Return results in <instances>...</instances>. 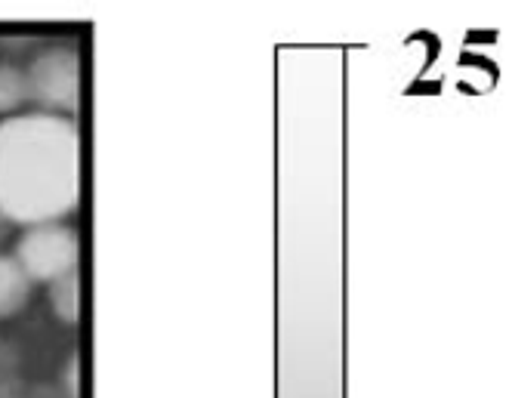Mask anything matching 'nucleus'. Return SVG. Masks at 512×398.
Instances as JSON below:
<instances>
[{"label": "nucleus", "mask_w": 512, "mask_h": 398, "mask_svg": "<svg viewBox=\"0 0 512 398\" xmlns=\"http://www.w3.org/2000/svg\"><path fill=\"white\" fill-rule=\"evenodd\" d=\"M81 201V133L44 112L0 121V216L25 229L59 223Z\"/></svg>", "instance_id": "f257e3e1"}, {"label": "nucleus", "mask_w": 512, "mask_h": 398, "mask_svg": "<svg viewBox=\"0 0 512 398\" xmlns=\"http://www.w3.org/2000/svg\"><path fill=\"white\" fill-rule=\"evenodd\" d=\"M28 78V99L41 105L44 115L68 118L81 108V56L68 47H53L41 53L25 71Z\"/></svg>", "instance_id": "f03ea898"}, {"label": "nucleus", "mask_w": 512, "mask_h": 398, "mask_svg": "<svg viewBox=\"0 0 512 398\" xmlns=\"http://www.w3.org/2000/svg\"><path fill=\"white\" fill-rule=\"evenodd\" d=\"M19 269L25 272L28 281H44L53 284L71 272H78L81 263V241L78 235L59 226V223H44V226H31L16 244V257Z\"/></svg>", "instance_id": "7ed1b4c3"}, {"label": "nucleus", "mask_w": 512, "mask_h": 398, "mask_svg": "<svg viewBox=\"0 0 512 398\" xmlns=\"http://www.w3.org/2000/svg\"><path fill=\"white\" fill-rule=\"evenodd\" d=\"M28 278L13 257H0V318L22 309L28 297Z\"/></svg>", "instance_id": "20e7f679"}, {"label": "nucleus", "mask_w": 512, "mask_h": 398, "mask_svg": "<svg viewBox=\"0 0 512 398\" xmlns=\"http://www.w3.org/2000/svg\"><path fill=\"white\" fill-rule=\"evenodd\" d=\"M50 309L65 324H75L81 318V275L78 272H71L50 284Z\"/></svg>", "instance_id": "39448f33"}, {"label": "nucleus", "mask_w": 512, "mask_h": 398, "mask_svg": "<svg viewBox=\"0 0 512 398\" xmlns=\"http://www.w3.org/2000/svg\"><path fill=\"white\" fill-rule=\"evenodd\" d=\"M28 102V78L25 71L13 68V65H0V115L19 112V108Z\"/></svg>", "instance_id": "423d86ee"}, {"label": "nucleus", "mask_w": 512, "mask_h": 398, "mask_svg": "<svg viewBox=\"0 0 512 398\" xmlns=\"http://www.w3.org/2000/svg\"><path fill=\"white\" fill-rule=\"evenodd\" d=\"M78 374H81V368H78V361H71V368H68V389H71V395H78Z\"/></svg>", "instance_id": "0eeeda50"}]
</instances>
